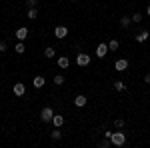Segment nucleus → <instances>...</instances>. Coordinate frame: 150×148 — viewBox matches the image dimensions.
<instances>
[{"mask_svg": "<svg viewBox=\"0 0 150 148\" xmlns=\"http://www.w3.org/2000/svg\"><path fill=\"white\" fill-rule=\"evenodd\" d=\"M12 90H14V94H16V96H24V92H26V86H24L22 82H16Z\"/></svg>", "mask_w": 150, "mask_h": 148, "instance_id": "nucleus-7", "label": "nucleus"}, {"mask_svg": "<svg viewBox=\"0 0 150 148\" xmlns=\"http://www.w3.org/2000/svg\"><path fill=\"white\" fill-rule=\"evenodd\" d=\"M52 122H54V126H56V128H60V126L64 124V116H62V114H54Z\"/></svg>", "mask_w": 150, "mask_h": 148, "instance_id": "nucleus-13", "label": "nucleus"}, {"mask_svg": "<svg viewBox=\"0 0 150 148\" xmlns=\"http://www.w3.org/2000/svg\"><path fill=\"white\" fill-rule=\"evenodd\" d=\"M32 84H34V88H42V86L46 84V80H44V76H34Z\"/></svg>", "mask_w": 150, "mask_h": 148, "instance_id": "nucleus-11", "label": "nucleus"}, {"mask_svg": "<svg viewBox=\"0 0 150 148\" xmlns=\"http://www.w3.org/2000/svg\"><path fill=\"white\" fill-rule=\"evenodd\" d=\"M54 54H56V52H54V48H52V46H48L46 50H44V56H46V58H54Z\"/></svg>", "mask_w": 150, "mask_h": 148, "instance_id": "nucleus-19", "label": "nucleus"}, {"mask_svg": "<svg viewBox=\"0 0 150 148\" xmlns=\"http://www.w3.org/2000/svg\"><path fill=\"white\" fill-rule=\"evenodd\" d=\"M72 2H76V0H72Z\"/></svg>", "mask_w": 150, "mask_h": 148, "instance_id": "nucleus-29", "label": "nucleus"}, {"mask_svg": "<svg viewBox=\"0 0 150 148\" xmlns=\"http://www.w3.org/2000/svg\"><path fill=\"white\" fill-rule=\"evenodd\" d=\"M52 118H54V110L46 106V108H42V112H40V120L42 122H52Z\"/></svg>", "mask_w": 150, "mask_h": 148, "instance_id": "nucleus-3", "label": "nucleus"}, {"mask_svg": "<svg viewBox=\"0 0 150 148\" xmlns=\"http://www.w3.org/2000/svg\"><path fill=\"white\" fill-rule=\"evenodd\" d=\"M108 50H110V48H108V44H106V42H100V44L96 46V56H98V58H104L106 54H108Z\"/></svg>", "mask_w": 150, "mask_h": 148, "instance_id": "nucleus-4", "label": "nucleus"}, {"mask_svg": "<svg viewBox=\"0 0 150 148\" xmlns=\"http://www.w3.org/2000/svg\"><path fill=\"white\" fill-rule=\"evenodd\" d=\"M28 18H30V20L38 18V10H36V8H28Z\"/></svg>", "mask_w": 150, "mask_h": 148, "instance_id": "nucleus-20", "label": "nucleus"}, {"mask_svg": "<svg viewBox=\"0 0 150 148\" xmlns=\"http://www.w3.org/2000/svg\"><path fill=\"white\" fill-rule=\"evenodd\" d=\"M66 34H68V28H66V26L60 24V26L54 28V36H56V38H66Z\"/></svg>", "mask_w": 150, "mask_h": 148, "instance_id": "nucleus-5", "label": "nucleus"}, {"mask_svg": "<svg viewBox=\"0 0 150 148\" xmlns=\"http://www.w3.org/2000/svg\"><path fill=\"white\" fill-rule=\"evenodd\" d=\"M108 48H110V50H118V40H110V42H108Z\"/></svg>", "mask_w": 150, "mask_h": 148, "instance_id": "nucleus-23", "label": "nucleus"}, {"mask_svg": "<svg viewBox=\"0 0 150 148\" xmlns=\"http://www.w3.org/2000/svg\"><path fill=\"white\" fill-rule=\"evenodd\" d=\"M110 144H112V142H110L108 138H104L102 142H100V146H102V148H108V146H110Z\"/></svg>", "mask_w": 150, "mask_h": 148, "instance_id": "nucleus-26", "label": "nucleus"}, {"mask_svg": "<svg viewBox=\"0 0 150 148\" xmlns=\"http://www.w3.org/2000/svg\"><path fill=\"white\" fill-rule=\"evenodd\" d=\"M114 68L118 70V72H124V70L128 68V60H124V58H118L114 62Z\"/></svg>", "mask_w": 150, "mask_h": 148, "instance_id": "nucleus-6", "label": "nucleus"}, {"mask_svg": "<svg viewBox=\"0 0 150 148\" xmlns=\"http://www.w3.org/2000/svg\"><path fill=\"white\" fill-rule=\"evenodd\" d=\"M90 62H92V58L88 56L86 52H80V54H76V64H78L80 68H86V66H90Z\"/></svg>", "mask_w": 150, "mask_h": 148, "instance_id": "nucleus-2", "label": "nucleus"}, {"mask_svg": "<svg viewBox=\"0 0 150 148\" xmlns=\"http://www.w3.org/2000/svg\"><path fill=\"white\" fill-rule=\"evenodd\" d=\"M6 48H8L6 40H0V52H6Z\"/></svg>", "mask_w": 150, "mask_h": 148, "instance_id": "nucleus-24", "label": "nucleus"}, {"mask_svg": "<svg viewBox=\"0 0 150 148\" xmlns=\"http://www.w3.org/2000/svg\"><path fill=\"white\" fill-rule=\"evenodd\" d=\"M36 4H38V0H26V6H30V8H36Z\"/></svg>", "mask_w": 150, "mask_h": 148, "instance_id": "nucleus-25", "label": "nucleus"}, {"mask_svg": "<svg viewBox=\"0 0 150 148\" xmlns=\"http://www.w3.org/2000/svg\"><path fill=\"white\" fill-rule=\"evenodd\" d=\"M148 38H150V32H148V30H142V32H140V34L136 36V42H140V44H144V42H146Z\"/></svg>", "mask_w": 150, "mask_h": 148, "instance_id": "nucleus-10", "label": "nucleus"}, {"mask_svg": "<svg viewBox=\"0 0 150 148\" xmlns=\"http://www.w3.org/2000/svg\"><path fill=\"white\" fill-rule=\"evenodd\" d=\"M14 50H16V54H24V52H26L24 42H20V40H18V44H16V48H14Z\"/></svg>", "mask_w": 150, "mask_h": 148, "instance_id": "nucleus-15", "label": "nucleus"}, {"mask_svg": "<svg viewBox=\"0 0 150 148\" xmlns=\"http://www.w3.org/2000/svg\"><path fill=\"white\" fill-rule=\"evenodd\" d=\"M114 88L118 92H124V90H126V84H124V82H120V80H116V82H114Z\"/></svg>", "mask_w": 150, "mask_h": 148, "instance_id": "nucleus-17", "label": "nucleus"}, {"mask_svg": "<svg viewBox=\"0 0 150 148\" xmlns=\"http://www.w3.org/2000/svg\"><path fill=\"white\" fill-rule=\"evenodd\" d=\"M130 20H132V22H134V24L142 22V14H140V12H134V14L130 16Z\"/></svg>", "mask_w": 150, "mask_h": 148, "instance_id": "nucleus-18", "label": "nucleus"}, {"mask_svg": "<svg viewBox=\"0 0 150 148\" xmlns=\"http://www.w3.org/2000/svg\"><path fill=\"white\" fill-rule=\"evenodd\" d=\"M58 66H60L62 70H66V68L70 66V60H68L66 56H60V58H58Z\"/></svg>", "mask_w": 150, "mask_h": 148, "instance_id": "nucleus-12", "label": "nucleus"}, {"mask_svg": "<svg viewBox=\"0 0 150 148\" xmlns=\"http://www.w3.org/2000/svg\"><path fill=\"white\" fill-rule=\"evenodd\" d=\"M110 142H112L114 146H124V144H126V134L122 132V128H118L116 132H112V136H110Z\"/></svg>", "mask_w": 150, "mask_h": 148, "instance_id": "nucleus-1", "label": "nucleus"}, {"mask_svg": "<svg viewBox=\"0 0 150 148\" xmlns=\"http://www.w3.org/2000/svg\"><path fill=\"white\" fill-rule=\"evenodd\" d=\"M54 84H56V86H62V84H64V76H62V74H56V76H54Z\"/></svg>", "mask_w": 150, "mask_h": 148, "instance_id": "nucleus-21", "label": "nucleus"}, {"mask_svg": "<svg viewBox=\"0 0 150 148\" xmlns=\"http://www.w3.org/2000/svg\"><path fill=\"white\" fill-rule=\"evenodd\" d=\"M50 138H52V140H60V138H62V132L58 130L56 126H54V130H52V134H50Z\"/></svg>", "mask_w": 150, "mask_h": 148, "instance_id": "nucleus-16", "label": "nucleus"}, {"mask_svg": "<svg viewBox=\"0 0 150 148\" xmlns=\"http://www.w3.org/2000/svg\"><path fill=\"white\" fill-rule=\"evenodd\" d=\"M74 106H78V108H84V106H86V96H84V94H78V96L74 98Z\"/></svg>", "mask_w": 150, "mask_h": 148, "instance_id": "nucleus-8", "label": "nucleus"}, {"mask_svg": "<svg viewBox=\"0 0 150 148\" xmlns=\"http://www.w3.org/2000/svg\"><path fill=\"white\" fill-rule=\"evenodd\" d=\"M130 24H132V20H130V16H122V18H120V26H122V28H128Z\"/></svg>", "mask_w": 150, "mask_h": 148, "instance_id": "nucleus-14", "label": "nucleus"}, {"mask_svg": "<svg viewBox=\"0 0 150 148\" xmlns=\"http://www.w3.org/2000/svg\"><path fill=\"white\" fill-rule=\"evenodd\" d=\"M146 14H148V16H150V4H148V6H146Z\"/></svg>", "mask_w": 150, "mask_h": 148, "instance_id": "nucleus-28", "label": "nucleus"}, {"mask_svg": "<svg viewBox=\"0 0 150 148\" xmlns=\"http://www.w3.org/2000/svg\"><path fill=\"white\" fill-rule=\"evenodd\" d=\"M144 82H146V84H150V72L146 74V76H144Z\"/></svg>", "mask_w": 150, "mask_h": 148, "instance_id": "nucleus-27", "label": "nucleus"}, {"mask_svg": "<svg viewBox=\"0 0 150 148\" xmlns=\"http://www.w3.org/2000/svg\"><path fill=\"white\" fill-rule=\"evenodd\" d=\"M114 126H116V130H118V128H124V120H122V118H116Z\"/></svg>", "mask_w": 150, "mask_h": 148, "instance_id": "nucleus-22", "label": "nucleus"}, {"mask_svg": "<svg viewBox=\"0 0 150 148\" xmlns=\"http://www.w3.org/2000/svg\"><path fill=\"white\" fill-rule=\"evenodd\" d=\"M26 36H28V28H26V26H22V28H18V30H16V38H18L20 42H24V38H26Z\"/></svg>", "mask_w": 150, "mask_h": 148, "instance_id": "nucleus-9", "label": "nucleus"}]
</instances>
